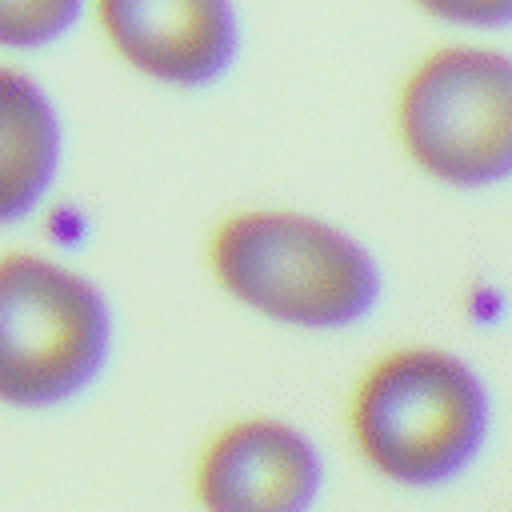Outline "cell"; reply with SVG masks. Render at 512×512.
I'll use <instances>...</instances> for the list:
<instances>
[{
  "instance_id": "obj_1",
  "label": "cell",
  "mask_w": 512,
  "mask_h": 512,
  "mask_svg": "<svg viewBox=\"0 0 512 512\" xmlns=\"http://www.w3.org/2000/svg\"><path fill=\"white\" fill-rule=\"evenodd\" d=\"M492 428L488 380L448 344L380 348L344 396V440L356 464L396 492H436L464 480L488 452Z\"/></svg>"
},
{
  "instance_id": "obj_7",
  "label": "cell",
  "mask_w": 512,
  "mask_h": 512,
  "mask_svg": "<svg viewBox=\"0 0 512 512\" xmlns=\"http://www.w3.org/2000/svg\"><path fill=\"white\" fill-rule=\"evenodd\" d=\"M64 132L52 96L20 68L0 64V228L28 220L60 176Z\"/></svg>"
},
{
  "instance_id": "obj_8",
  "label": "cell",
  "mask_w": 512,
  "mask_h": 512,
  "mask_svg": "<svg viewBox=\"0 0 512 512\" xmlns=\"http://www.w3.org/2000/svg\"><path fill=\"white\" fill-rule=\"evenodd\" d=\"M88 0H0V48H48L72 32Z\"/></svg>"
},
{
  "instance_id": "obj_5",
  "label": "cell",
  "mask_w": 512,
  "mask_h": 512,
  "mask_svg": "<svg viewBox=\"0 0 512 512\" xmlns=\"http://www.w3.org/2000/svg\"><path fill=\"white\" fill-rule=\"evenodd\" d=\"M324 488V448L308 428L276 412L220 420L188 464L196 512H316Z\"/></svg>"
},
{
  "instance_id": "obj_6",
  "label": "cell",
  "mask_w": 512,
  "mask_h": 512,
  "mask_svg": "<svg viewBox=\"0 0 512 512\" xmlns=\"http://www.w3.org/2000/svg\"><path fill=\"white\" fill-rule=\"evenodd\" d=\"M108 48L140 76L172 88H208L240 56L232 0H88Z\"/></svg>"
},
{
  "instance_id": "obj_9",
  "label": "cell",
  "mask_w": 512,
  "mask_h": 512,
  "mask_svg": "<svg viewBox=\"0 0 512 512\" xmlns=\"http://www.w3.org/2000/svg\"><path fill=\"white\" fill-rule=\"evenodd\" d=\"M420 12L460 28H508L512 0H412Z\"/></svg>"
},
{
  "instance_id": "obj_3",
  "label": "cell",
  "mask_w": 512,
  "mask_h": 512,
  "mask_svg": "<svg viewBox=\"0 0 512 512\" xmlns=\"http://www.w3.org/2000/svg\"><path fill=\"white\" fill-rule=\"evenodd\" d=\"M116 312L104 288L36 248L0 252V408L56 412L108 372Z\"/></svg>"
},
{
  "instance_id": "obj_10",
  "label": "cell",
  "mask_w": 512,
  "mask_h": 512,
  "mask_svg": "<svg viewBox=\"0 0 512 512\" xmlns=\"http://www.w3.org/2000/svg\"><path fill=\"white\" fill-rule=\"evenodd\" d=\"M508 512H512V508H508Z\"/></svg>"
},
{
  "instance_id": "obj_4",
  "label": "cell",
  "mask_w": 512,
  "mask_h": 512,
  "mask_svg": "<svg viewBox=\"0 0 512 512\" xmlns=\"http://www.w3.org/2000/svg\"><path fill=\"white\" fill-rule=\"evenodd\" d=\"M404 156L448 188L512 180V56L488 44H444L420 56L396 92Z\"/></svg>"
},
{
  "instance_id": "obj_2",
  "label": "cell",
  "mask_w": 512,
  "mask_h": 512,
  "mask_svg": "<svg viewBox=\"0 0 512 512\" xmlns=\"http://www.w3.org/2000/svg\"><path fill=\"white\" fill-rule=\"evenodd\" d=\"M204 268L232 304L296 332L356 328L384 296L372 248L336 220L300 208L220 216L204 240Z\"/></svg>"
}]
</instances>
